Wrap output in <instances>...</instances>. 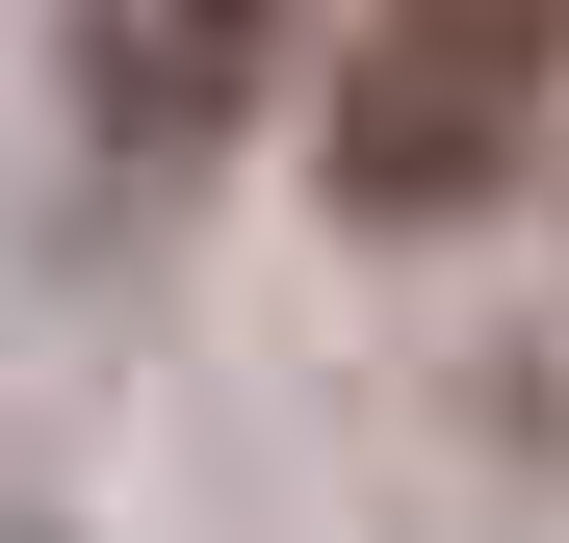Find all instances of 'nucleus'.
<instances>
[{
    "mask_svg": "<svg viewBox=\"0 0 569 543\" xmlns=\"http://www.w3.org/2000/svg\"><path fill=\"white\" fill-rule=\"evenodd\" d=\"M543 52H569V0H362L337 27V208L362 233H440L466 181H518V130H543Z\"/></svg>",
    "mask_w": 569,
    "mask_h": 543,
    "instance_id": "1",
    "label": "nucleus"
},
{
    "mask_svg": "<svg viewBox=\"0 0 569 543\" xmlns=\"http://www.w3.org/2000/svg\"><path fill=\"white\" fill-rule=\"evenodd\" d=\"M78 78H104L130 155H208L259 104V0H78Z\"/></svg>",
    "mask_w": 569,
    "mask_h": 543,
    "instance_id": "2",
    "label": "nucleus"
}]
</instances>
